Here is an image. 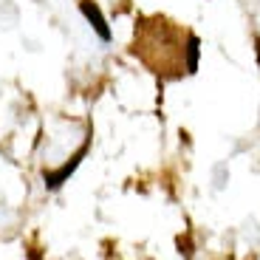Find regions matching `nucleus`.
<instances>
[{
  "instance_id": "nucleus-1",
  "label": "nucleus",
  "mask_w": 260,
  "mask_h": 260,
  "mask_svg": "<svg viewBox=\"0 0 260 260\" xmlns=\"http://www.w3.org/2000/svg\"><path fill=\"white\" fill-rule=\"evenodd\" d=\"M85 153H88V144H82L77 156H71V161H65L59 170H46V173H43V178H46V187H48V189H59V187H62V184L74 176V170L79 167V161H82Z\"/></svg>"
},
{
  "instance_id": "nucleus-2",
  "label": "nucleus",
  "mask_w": 260,
  "mask_h": 260,
  "mask_svg": "<svg viewBox=\"0 0 260 260\" xmlns=\"http://www.w3.org/2000/svg\"><path fill=\"white\" fill-rule=\"evenodd\" d=\"M79 12L85 14V20L91 23V28L99 34V40H102V43H111V37H113V34H111V26L105 23L102 12H99V6L93 3V0H79Z\"/></svg>"
}]
</instances>
